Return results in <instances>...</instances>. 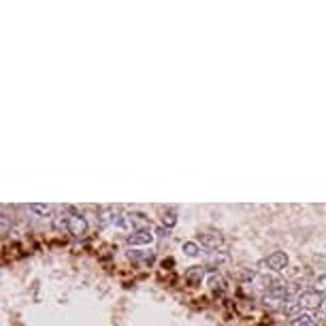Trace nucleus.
Instances as JSON below:
<instances>
[{
  "mask_svg": "<svg viewBox=\"0 0 326 326\" xmlns=\"http://www.w3.org/2000/svg\"><path fill=\"white\" fill-rule=\"evenodd\" d=\"M181 249H184V254H186V256H192V258L201 254V247H199V243H194V241H186Z\"/></svg>",
  "mask_w": 326,
  "mask_h": 326,
  "instance_id": "14",
  "label": "nucleus"
},
{
  "mask_svg": "<svg viewBox=\"0 0 326 326\" xmlns=\"http://www.w3.org/2000/svg\"><path fill=\"white\" fill-rule=\"evenodd\" d=\"M209 288L214 292H217V294H222L224 290H226V282H224V277H219V275H209Z\"/></svg>",
  "mask_w": 326,
  "mask_h": 326,
  "instance_id": "10",
  "label": "nucleus"
},
{
  "mask_svg": "<svg viewBox=\"0 0 326 326\" xmlns=\"http://www.w3.org/2000/svg\"><path fill=\"white\" fill-rule=\"evenodd\" d=\"M201 243L205 245V247H211V249H216V247H219L222 245V241H224V237L219 232H216V230H209V232H201Z\"/></svg>",
  "mask_w": 326,
  "mask_h": 326,
  "instance_id": "6",
  "label": "nucleus"
},
{
  "mask_svg": "<svg viewBox=\"0 0 326 326\" xmlns=\"http://www.w3.org/2000/svg\"><path fill=\"white\" fill-rule=\"evenodd\" d=\"M228 258H230V256L226 254V252H214V254H209V258H207V262H205V267H207V269L219 267V264L228 262Z\"/></svg>",
  "mask_w": 326,
  "mask_h": 326,
  "instance_id": "8",
  "label": "nucleus"
},
{
  "mask_svg": "<svg viewBox=\"0 0 326 326\" xmlns=\"http://www.w3.org/2000/svg\"><path fill=\"white\" fill-rule=\"evenodd\" d=\"M124 226L132 228V232L134 230H145V228H149V219L145 216H141V214H128V216H124Z\"/></svg>",
  "mask_w": 326,
  "mask_h": 326,
  "instance_id": "3",
  "label": "nucleus"
},
{
  "mask_svg": "<svg viewBox=\"0 0 326 326\" xmlns=\"http://www.w3.org/2000/svg\"><path fill=\"white\" fill-rule=\"evenodd\" d=\"M128 258H130V260H145L147 264H151V262H154V258H156V256H154V252H130V254H128Z\"/></svg>",
  "mask_w": 326,
  "mask_h": 326,
  "instance_id": "12",
  "label": "nucleus"
},
{
  "mask_svg": "<svg viewBox=\"0 0 326 326\" xmlns=\"http://www.w3.org/2000/svg\"><path fill=\"white\" fill-rule=\"evenodd\" d=\"M154 241V230L145 228V230H134L132 234H128V243L130 245H149Z\"/></svg>",
  "mask_w": 326,
  "mask_h": 326,
  "instance_id": "4",
  "label": "nucleus"
},
{
  "mask_svg": "<svg viewBox=\"0 0 326 326\" xmlns=\"http://www.w3.org/2000/svg\"><path fill=\"white\" fill-rule=\"evenodd\" d=\"M205 269L207 267H190L186 271V279L190 282L192 286H199L201 284V279H203V275H205Z\"/></svg>",
  "mask_w": 326,
  "mask_h": 326,
  "instance_id": "9",
  "label": "nucleus"
},
{
  "mask_svg": "<svg viewBox=\"0 0 326 326\" xmlns=\"http://www.w3.org/2000/svg\"><path fill=\"white\" fill-rule=\"evenodd\" d=\"M51 205H41V203H32L30 205V211H34L36 216H49L51 214Z\"/></svg>",
  "mask_w": 326,
  "mask_h": 326,
  "instance_id": "13",
  "label": "nucleus"
},
{
  "mask_svg": "<svg viewBox=\"0 0 326 326\" xmlns=\"http://www.w3.org/2000/svg\"><path fill=\"white\" fill-rule=\"evenodd\" d=\"M326 297H322L320 292H316V290H307V292H301L297 301H299V305L301 309H320L322 307V303H324Z\"/></svg>",
  "mask_w": 326,
  "mask_h": 326,
  "instance_id": "2",
  "label": "nucleus"
},
{
  "mask_svg": "<svg viewBox=\"0 0 326 326\" xmlns=\"http://www.w3.org/2000/svg\"><path fill=\"white\" fill-rule=\"evenodd\" d=\"M156 234H158V237H169V228H164V226H162V228L156 230Z\"/></svg>",
  "mask_w": 326,
  "mask_h": 326,
  "instance_id": "18",
  "label": "nucleus"
},
{
  "mask_svg": "<svg viewBox=\"0 0 326 326\" xmlns=\"http://www.w3.org/2000/svg\"><path fill=\"white\" fill-rule=\"evenodd\" d=\"M292 326H314V318L307 316V314H299L292 320Z\"/></svg>",
  "mask_w": 326,
  "mask_h": 326,
  "instance_id": "15",
  "label": "nucleus"
},
{
  "mask_svg": "<svg viewBox=\"0 0 326 326\" xmlns=\"http://www.w3.org/2000/svg\"><path fill=\"white\" fill-rule=\"evenodd\" d=\"M51 226H54L58 232H68V228H71V211H68V207L62 211V214H58V216L54 217Z\"/></svg>",
  "mask_w": 326,
  "mask_h": 326,
  "instance_id": "7",
  "label": "nucleus"
},
{
  "mask_svg": "<svg viewBox=\"0 0 326 326\" xmlns=\"http://www.w3.org/2000/svg\"><path fill=\"white\" fill-rule=\"evenodd\" d=\"M264 264L271 269V271H282V269H286L288 267V256H286V252H273L267 260H264Z\"/></svg>",
  "mask_w": 326,
  "mask_h": 326,
  "instance_id": "5",
  "label": "nucleus"
},
{
  "mask_svg": "<svg viewBox=\"0 0 326 326\" xmlns=\"http://www.w3.org/2000/svg\"><path fill=\"white\" fill-rule=\"evenodd\" d=\"M314 264H316V267H324L326 269V256H314Z\"/></svg>",
  "mask_w": 326,
  "mask_h": 326,
  "instance_id": "17",
  "label": "nucleus"
},
{
  "mask_svg": "<svg viewBox=\"0 0 326 326\" xmlns=\"http://www.w3.org/2000/svg\"><path fill=\"white\" fill-rule=\"evenodd\" d=\"M314 290L320 292L322 297H326V275H320L316 279V282H314Z\"/></svg>",
  "mask_w": 326,
  "mask_h": 326,
  "instance_id": "16",
  "label": "nucleus"
},
{
  "mask_svg": "<svg viewBox=\"0 0 326 326\" xmlns=\"http://www.w3.org/2000/svg\"><path fill=\"white\" fill-rule=\"evenodd\" d=\"M68 211H71V228H68V232H71L73 237H77V239L86 237V232H88L86 217H83L75 207H68Z\"/></svg>",
  "mask_w": 326,
  "mask_h": 326,
  "instance_id": "1",
  "label": "nucleus"
},
{
  "mask_svg": "<svg viewBox=\"0 0 326 326\" xmlns=\"http://www.w3.org/2000/svg\"><path fill=\"white\" fill-rule=\"evenodd\" d=\"M175 224H177V211L175 209H169L162 216V226H164V228H173Z\"/></svg>",
  "mask_w": 326,
  "mask_h": 326,
  "instance_id": "11",
  "label": "nucleus"
}]
</instances>
